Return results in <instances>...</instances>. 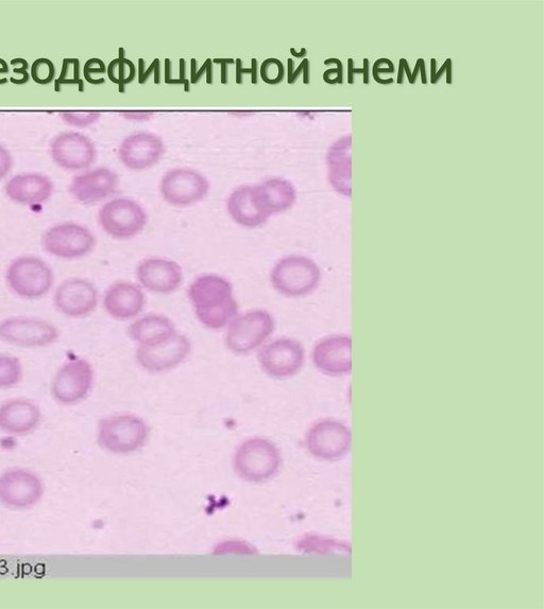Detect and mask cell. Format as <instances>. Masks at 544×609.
<instances>
[{"label": "cell", "instance_id": "6", "mask_svg": "<svg viewBox=\"0 0 544 609\" xmlns=\"http://www.w3.org/2000/svg\"><path fill=\"white\" fill-rule=\"evenodd\" d=\"M148 437L147 423L133 414L110 415L98 424V444L115 455H129L140 450Z\"/></svg>", "mask_w": 544, "mask_h": 609}, {"label": "cell", "instance_id": "16", "mask_svg": "<svg viewBox=\"0 0 544 609\" xmlns=\"http://www.w3.org/2000/svg\"><path fill=\"white\" fill-rule=\"evenodd\" d=\"M51 160L63 170L89 169L97 160V149L91 138L82 133L62 132L49 144Z\"/></svg>", "mask_w": 544, "mask_h": 609}, {"label": "cell", "instance_id": "19", "mask_svg": "<svg viewBox=\"0 0 544 609\" xmlns=\"http://www.w3.org/2000/svg\"><path fill=\"white\" fill-rule=\"evenodd\" d=\"M136 280L146 291L160 295L173 294L184 280L182 267L177 261L164 257H148L136 267Z\"/></svg>", "mask_w": 544, "mask_h": 609}, {"label": "cell", "instance_id": "47", "mask_svg": "<svg viewBox=\"0 0 544 609\" xmlns=\"http://www.w3.org/2000/svg\"><path fill=\"white\" fill-rule=\"evenodd\" d=\"M180 82L184 86L185 92H190V81L185 78V61L183 59L180 60Z\"/></svg>", "mask_w": 544, "mask_h": 609}, {"label": "cell", "instance_id": "5", "mask_svg": "<svg viewBox=\"0 0 544 609\" xmlns=\"http://www.w3.org/2000/svg\"><path fill=\"white\" fill-rule=\"evenodd\" d=\"M278 447L263 438H252L237 447L233 467L238 477L250 483H263L275 478L281 468Z\"/></svg>", "mask_w": 544, "mask_h": 609}, {"label": "cell", "instance_id": "15", "mask_svg": "<svg viewBox=\"0 0 544 609\" xmlns=\"http://www.w3.org/2000/svg\"><path fill=\"white\" fill-rule=\"evenodd\" d=\"M100 301L96 285L83 277L63 281L54 292V306L60 315L70 319L88 318L96 311Z\"/></svg>", "mask_w": 544, "mask_h": 609}, {"label": "cell", "instance_id": "30", "mask_svg": "<svg viewBox=\"0 0 544 609\" xmlns=\"http://www.w3.org/2000/svg\"><path fill=\"white\" fill-rule=\"evenodd\" d=\"M119 57L113 60L107 67L109 79L118 85L119 92L124 93L127 84L131 83L136 76L134 64L126 59L125 50L119 49Z\"/></svg>", "mask_w": 544, "mask_h": 609}, {"label": "cell", "instance_id": "26", "mask_svg": "<svg viewBox=\"0 0 544 609\" xmlns=\"http://www.w3.org/2000/svg\"><path fill=\"white\" fill-rule=\"evenodd\" d=\"M178 334L172 319L149 313L133 320L128 327L129 338L138 346H155L173 339Z\"/></svg>", "mask_w": 544, "mask_h": 609}, {"label": "cell", "instance_id": "20", "mask_svg": "<svg viewBox=\"0 0 544 609\" xmlns=\"http://www.w3.org/2000/svg\"><path fill=\"white\" fill-rule=\"evenodd\" d=\"M118 188V174L108 167H97L74 177L68 189L79 203L95 205L110 199L117 193Z\"/></svg>", "mask_w": 544, "mask_h": 609}, {"label": "cell", "instance_id": "13", "mask_svg": "<svg viewBox=\"0 0 544 609\" xmlns=\"http://www.w3.org/2000/svg\"><path fill=\"white\" fill-rule=\"evenodd\" d=\"M305 361L304 346L293 338L280 337L266 342L259 350L258 362L262 371L274 379H288L297 375Z\"/></svg>", "mask_w": 544, "mask_h": 609}, {"label": "cell", "instance_id": "22", "mask_svg": "<svg viewBox=\"0 0 544 609\" xmlns=\"http://www.w3.org/2000/svg\"><path fill=\"white\" fill-rule=\"evenodd\" d=\"M107 315L116 321H132L139 318L146 306L145 290L127 281L110 285L102 297Z\"/></svg>", "mask_w": 544, "mask_h": 609}, {"label": "cell", "instance_id": "32", "mask_svg": "<svg viewBox=\"0 0 544 609\" xmlns=\"http://www.w3.org/2000/svg\"><path fill=\"white\" fill-rule=\"evenodd\" d=\"M30 76L34 82L40 85L50 84L56 77L55 64L47 58H40L33 62Z\"/></svg>", "mask_w": 544, "mask_h": 609}, {"label": "cell", "instance_id": "29", "mask_svg": "<svg viewBox=\"0 0 544 609\" xmlns=\"http://www.w3.org/2000/svg\"><path fill=\"white\" fill-rule=\"evenodd\" d=\"M24 378L23 363L10 354H0V390H9L21 384Z\"/></svg>", "mask_w": 544, "mask_h": 609}, {"label": "cell", "instance_id": "37", "mask_svg": "<svg viewBox=\"0 0 544 609\" xmlns=\"http://www.w3.org/2000/svg\"><path fill=\"white\" fill-rule=\"evenodd\" d=\"M191 82L197 84L204 74L207 75V83H213V62L211 59H207L198 69L197 60L192 59L191 62Z\"/></svg>", "mask_w": 544, "mask_h": 609}, {"label": "cell", "instance_id": "48", "mask_svg": "<svg viewBox=\"0 0 544 609\" xmlns=\"http://www.w3.org/2000/svg\"><path fill=\"white\" fill-rule=\"evenodd\" d=\"M401 71H405L408 75V79H410L411 84H414L412 73L410 71V66H408L407 61L405 59H402L400 61L399 72Z\"/></svg>", "mask_w": 544, "mask_h": 609}, {"label": "cell", "instance_id": "41", "mask_svg": "<svg viewBox=\"0 0 544 609\" xmlns=\"http://www.w3.org/2000/svg\"><path fill=\"white\" fill-rule=\"evenodd\" d=\"M13 167V158L11 152L2 144H0V181L4 180L11 172Z\"/></svg>", "mask_w": 544, "mask_h": 609}, {"label": "cell", "instance_id": "39", "mask_svg": "<svg viewBox=\"0 0 544 609\" xmlns=\"http://www.w3.org/2000/svg\"><path fill=\"white\" fill-rule=\"evenodd\" d=\"M11 65L14 67L13 68L14 76L11 77L10 79H14L15 77L19 76V78H17L12 83L19 84V85L26 84L29 81L27 61H25L22 58H17V59H14L11 61Z\"/></svg>", "mask_w": 544, "mask_h": 609}, {"label": "cell", "instance_id": "21", "mask_svg": "<svg viewBox=\"0 0 544 609\" xmlns=\"http://www.w3.org/2000/svg\"><path fill=\"white\" fill-rule=\"evenodd\" d=\"M313 363L318 371L332 376H346L352 372V338L334 335L319 340L312 353Z\"/></svg>", "mask_w": 544, "mask_h": 609}, {"label": "cell", "instance_id": "24", "mask_svg": "<svg viewBox=\"0 0 544 609\" xmlns=\"http://www.w3.org/2000/svg\"><path fill=\"white\" fill-rule=\"evenodd\" d=\"M251 198L258 210L271 218L291 210L297 201V191L286 179L270 178L251 186Z\"/></svg>", "mask_w": 544, "mask_h": 609}, {"label": "cell", "instance_id": "31", "mask_svg": "<svg viewBox=\"0 0 544 609\" xmlns=\"http://www.w3.org/2000/svg\"><path fill=\"white\" fill-rule=\"evenodd\" d=\"M63 85H78L80 91H83V81L80 77V62L78 59H64L60 76L56 80V91H61Z\"/></svg>", "mask_w": 544, "mask_h": 609}, {"label": "cell", "instance_id": "4", "mask_svg": "<svg viewBox=\"0 0 544 609\" xmlns=\"http://www.w3.org/2000/svg\"><path fill=\"white\" fill-rule=\"evenodd\" d=\"M225 345L238 356L249 355L270 340L276 330V320L265 309H252L238 315L225 329Z\"/></svg>", "mask_w": 544, "mask_h": 609}, {"label": "cell", "instance_id": "9", "mask_svg": "<svg viewBox=\"0 0 544 609\" xmlns=\"http://www.w3.org/2000/svg\"><path fill=\"white\" fill-rule=\"evenodd\" d=\"M94 382L95 371L90 361L84 358L67 360L51 381V395L61 406H75L90 395Z\"/></svg>", "mask_w": 544, "mask_h": 609}, {"label": "cell", "instance_id": "12", "mask_svg": "<svg viewBox=\"0 0 544 609\" xmlns=\"http://www.w3.org/2000/svg\"><path fill=\"white\" fill-rule=\"evenodd\" d=\"M45 493L43 480L29 469L13 467L0 475V503L14 511L36 507Z\"/></svg>", "mask_w": 544, "mask_h": 609}, {"label": "cell", "instance_id": "18", "mask_svg": "<svg viewBox=\"0 0 544 609\" xmlns=\"http://www.w3.org/2000/svg\"><path fill=\"white\" fill-rule=\"evenodd\" d=\"M166 153L163 139L141 131L128 135L118 147V159L130 171H146L158 165Z\"/></svg>", "mask_w": 544, "mask_h": 609}, {"label": "cell", "instance_id": "33", "mask_svg": "<svg viewBox=\"0 0 544 609\" xmlns=\"http://www.w3.org/2000/svg\"><path fill=\"white\" fill-rule=\"evenodd\" d=\"M60 117L64 124L74 128H89L98 123L101 113L93 112H61Z\"/></svg>", "mask_w": 544, "mask_h": 609}, {"label": "cell", "instance_id": "8", "mask_svg": "<svg viewBox=\"0 0 544 609\" xmlns=\"http://www.w3.org/2000/svg\"><path fill=\"white\" fill-rule=\"evenodd\" d=\"M96 246V236L88 226L73 221L50 226L42 236L44 251L50 256L63 260L87 257Z\"/></svg>", "mask_w": 544, "mask_h": 609}, {"label": "cell", "instance_id": "23", "mask_svg": "<svg viewBox=\"0 0 544 609\" xmlns=\"http://www.w3.org/2000/svg\"><path fill=\"white\" fill-rule=\"evenodd\" d=\"M37 403L25 397H15L0 404V431L9 437H25L36 431L42 422Z\"/></svg>", "mask_w": 544, "mask_h": 609}, {"label": "cell", "instance_id": "49", "mask_svg": "<svg viewBox=\"0 0 544 609\" xmlns=\"http://www.w3.org/2000/svg\"><path fill=\"white\" fill-rule=\"evenodd\" d=\"M9 74V65L4 59H0V75ZM7 83V81L0 80V85Z\"/></svg>", "mask_w": 544, "mask_h": 609}, {"label": "cell", "instance_id": "10", "mask_svg": "<svg viewBox=\"0 0 544 609\" xmlns=\"http://www.w3.org/2000/svg\"><path fill=\"white\" fill-rule=\"evenodd\" d=\"M211 184L199 171L178 167L168 170L160 182V194L170 206L184 208L196 205L210 194Z\"/></svg>", "mask_w": 544, "mask_h": 609}, {"label": "cell", "instance_id": "40", "mask_svg": "<svg viewBox=\"0 0 544 609\" xmlns=\"http://www.w3.org/2000/svg\"><path fill=\"white\" fill-rule=\"evenodd\" d=\"M301 73L303 74V83L309 84L311 77H310V61L308 59H304L295 72H293L292 69L288 68V76H287L288 83L294 84L298 80Z\"/></svg>", "mask_w": 544, "mask_h": 609}, {"label": "cell", "instance_id": "25", "mask_svg": "<svg viewBox=\"0 0 544 609\" xmlns=\"http://www.w3.org/2000/svg\"><path fill=\"white\" fill-rule=\"evenodd\" d=\"M54 191V182L38 172L17 174L5 186V194L10 201L29 207L46 203L53 197Z\"/></svg>", "mask_w": 544, "mask_h": 609}, {"label": "cell", "instance_id": "14", "mask_svg": "<svg viewBox=\"0 0 544 609\" xmlns=\"http://www.w3.org/2000/svg\"><path fill=\"white\" fill-rule=\"evenodd\" d=\"M305 445L310 454L319 460L338 461L351 450L352 432L342 422L321 420L306 434Z\"/></svg>", "mask_w": 544, "mask_h": 609}, {"label": "cell", "instance_id": "35", "mask_svg": "<svg viewBox=\"0 0 544 609\" xmlns=\"http://www.w3.org/2000/svg\"><path fill=\"white\" fill-rule=\"evenodd\" d=\"M236 64V82L237 84H242L244 80V76H251L252 84H257L259 80V64L257 59H252L251 67L246 68L243 66V62L241 59H237L235 61Z\"/></svg>", "mask_w": 544, "mask_h": 609}, {"label": "cell", "instance_id": "44", "mask_svg": "<svg viewBox=\"0 0 544 609\" xmlns=\"http://www.w3.org/2000/svg\"><path fill=\"white\" fill-rule=\"evenodd\" d=\"M214 63L221 65V83L228 84L229 65L234 64V59H215Z\"/></svg>", "mask_w": 544, "mask_h": 609}, {"label": "cell", "instance_id": "50", "mask_svg": "<svg viewBox=\"0 0 544 609\" xmlns=\"http://www.w3.org/2000/svg\"><path fill=\"white\" fill-rule=\"evenodd\" d=\"M292 55L296 58H304L306 55V49H301V52H296L294 48L291 49Z\"/></svg>", "mask_w": 544, "mask_h": 609}, {"label": "cell", "instance_id": "7", "mask_svg": "<svg viewBox=\"0 0 544 609\" xmlns=\"http://www.w3.org/2000/svg\"><path fill=\"white\" fill-rule=\"evenodd\" d=\"M149 222L145 208L130 198H115L100 207L98 223L116 240H130L144 232Z\"/></svg>", "mask_w": 544, "mask_h": 609}, {"label": "cell", "instance_id": "42", "mask_svg": "<svg viewBox=\"0 0 544 609\" xmlns=\"http://www.w3.org/2000/svg\"><path fill=\"white\" fill-rule=\"evenodd\" d=\"M353 60L348 61V81L349 84L354 83V74H364V84H369V60L364 59V67L362 69H355L353 67Z\"/></svg>", "mask_w": 544, "mask_h": 609}, {"label": "cell", "instance_id": "46", "mask_svg": "<svg viewBox=\"0 0 544 609\" xmlns=\"http://www.w3.org/2000/svg\"><path fill=\"white\" fill-rule=\"evenodd\" d=\"M446 71L452 72V61L450 59L445 62L444 66L439 69L438 73L431 72L432 83L436 84L441 79L442 74H444Z\"/></svg>", "mask_w": 544, "mask_h": 609}, {"label": "cell", "instance_id": "11", "mask_svg": "<svg viewBox=\"0 0 544 609\" xmlns=\"http://www.w3.org/2000/svg\"><path fill=\"white\" fill-rule=\"evenodd\" d=\"M60 329L48 320L14 316L0 320V341L22 348H45L56 344Z\"/></svg>", "mask_w": 544, "mask_h": 609}, {"label": "cell", "instance_id": "3", "mask_svg": "<svg viewBox=\"0 0 544 609\" xmlns=\"http://www.w3.org/2000/svg\"><path fill=\"white\" fill-rule=\"evenodd\" d=\"M271 287L287 299L309 297L321 282V270L315 261L303 255L280 258L269 275Z\"/></svg>", "mask_w": 544, "mask_h": 609}, {"label": "cell", "instance_id": "36", "mask_svg": "<svg viewBox=\"0 0 544 609\" xmlns=\"http://www.w3.org/2000/svg\"><path fill=\"white\" fill-rule=\"evenodd\" d=\"M160 60L155 59L150 64L149 68H146V62L144 59L139 60V83L145 84L149 77L155 75V83L160 84L161 82V68Z\"/></svg>", "mask_w": 544, "mask_h": 609}, {"label": "cell", "instance_id": "45", "mask_svg": "<svg viewBox=\"0 0 544 609\" xmlns=\"http://www.w3.org/2000/svg\"><path fill=\"white\" fill-rule=\"evenodd\" d=\"M395 72V67H389V68H379L377 65L373 66V77L374 80L378 81L381 84H391L394 83L393 79H388V80H381L379 77V73H394Z\"/></svg>", "mask_w": 544, "mask_h": 609}, {"label": "cell", "instance_id": "17", "mask_svg": "<svg viewBox=\"0 0 544 609\" xmlns=\"http://www.w3.org/2000/svg\"><path fill=\"white\" fill-rule=\"evenodd\" d=\"M189 337L177 334L173 339L155 346H138L136 362L150 374H161L179 367L192 353Z\"/></svg>", "mask_w": 544, "mask_h": 609}, {"label": "cell", "instance_id": "34", "mask_svg": "<svg viewBox=\"0 0 544 609\" xmlns=\"http://www.w3.org/2000/svg\"><path fill=\"white\" fill-rule=\"evenodd\" d=\"M259 74L265 83L278 85L285 78V67L279 59L269 58L261 64Z\"/></svg>", "mask_w": 544, "mask_h": 609}, {"label": "cell", "instance_id": "27", "mask_svg": "<svg viewBox=\"0 0 544 609\" xmlns=\"http://www.w3.org/2000/svg\"><path fill=\"white\" fill-rule=\"evenodd\" d=\"M227 211L236 224L249 230L261 228L270 219L254 205L250 185L238 186L232 191L227 200Z\"/></svg>", "mask_w": 544, "mask_h": 609}, {"label": "cell", "instance_id": "43", "mask_svg": "<svg viewBox=\"0 0 544 609\" xmlns=\"http://www.w3.org/2000/svg\"><path fill=\"white\" fill-rule=\"evenodd\" d=\"M155 112L152 111H128V112H119V115H122L125 119L133 120V121H147L155 116Z\"/></svg>", "mask_w": 544, "mask_h": 609}, {"label": "cell", "instance_id": "38", "mask_svg": "<svg viewBox=\"0 0 544 609\" xmlns=\"http://www.w3.org/2000/svg\"><path fill=\"white\" fill-rule=\"evenodd\" d=\"M107 73V66L104 61L93 58L90 59L87 63H85L83 68V75L85 80L89 83L97 85L94 76L95 75H104Z\"/></svg>", "mask_w": 544, "mask_h": 609}, {"label": "cell", "instance_id": "1", "mask_svg": "<svg viewBox=\"0 0 544 609\" xmlns=\"http://www.w3.org/2000/svg\"><path fill=\"white\" fill-rule=\"evenodd\" d=\"M198 322L213 332L225 330L240 313L234 287L225 276L203 274L187 289Z\"/></svg>", "mask_w": 544, "mask_h": 609}, {"label": "cell", "instance_id": "28", "mask_svg": "<svg viewBox=\"0 0 544 609\" xmlns=\"http://www.w3.org/2000/svg\"><path fill=\"white\" fill-rule=\"evenodd\" d=\"M351 147V136L340 139L329 150V180L338 193L351 196V161L345 150Z\"/></svg>", "mask_w": 544, "mask_h": 609}, {"label": "cell", "instance_id": "2", "mask_svg": "<svg viewBox=\"0 0 544 609\" xmlns=\"http://www.w3.org/2000/svg\"><path fill=\"white\" fill-rule=\"evenodd\" d=\"M5 281L17 298L27 301L41 300L54 289L56 276L53 268L36 255H22L10 261Z\"/></svg>", "mask_w": 544, "mask_h": 609}]
</instances>
